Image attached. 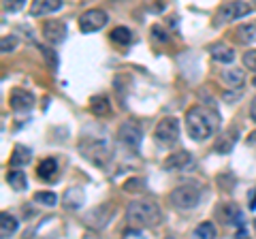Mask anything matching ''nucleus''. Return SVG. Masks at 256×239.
Returning <instances> with one entry per match:
<instances>
[{
    "label": "nucleus",
    "mask_w": 256,
    "mask_h": 239,
    "mask_svg": "<svg viewBox=\"0 0 256 239\" xmlns=\"http://www.w3.org/2000/svg\"><path fill=\"white\" fill-rule=\"evenodd\" d=\"M248 143H256V130L248 134Z\"/></svg>",
    "instance_id": "f704fd0d"
},
{
    "label": "nucleus",
    "mask_w": 256,
    "mask_h": 239,
    "mask_svg": "<svg viewBox=\"0 0 256 239\" xmlns=\"http://www.w3.org/2000/svg\"><path fill=\"white\" fill-rule=\"evenodd\" d=\"M24 4H26V0H2V6H4V11H9V13H18L24 9Z\"/></svg>",
    "instance_id": "7c9ffc66"
},
{
    "label": "nucleus",
    "mask_w": 256,
    "mask_h": 239,
    "mask_svg": "<svg viewBox=\"0 0 256 239\" xmlns=\"http://www.w3.org/2000/svg\"><path fill=\"white\" fill-rule=\"evenodd\" d=\"M79 152L90 164L98 166L100 171H109L111 162H114V148L107 139L98 137H84L79 141Z\"/></svg>",
    "instance_id": "f03ea898"
},
{
    "label": "nucleus",
    "mask_w": 256,
    "mask_h": 239,
    "mask_svg": "<svg viewBox=\"0 0 256 239\" xmlns=\"http://www.w3.org/2000/svg\"><path fill=\"white\" fill-rule=\"evenodd\" d=\"M58 171H60V166H58V160H56V158H43L36 166V175L43 182H54L58 178Z\"/></svg>",
    "instance_id": "f3484780"
},
{
    "label": "nucleus",
    "mask_w": 256,
    "mask_h": 239,
    "mask_svg": "<svg viewBox=\"0 0 256 239\" xmlns=\"http://www.w3.org/2000/svg\"><path fill=\"white\" fill-rule=\"evenodd\" d=\"M15 47H18V36H2V41H0V50H2V54H11L15 52Z\"/></svg>",
    "instance_id": "c85d7f7f"
},
{
    "label": "nucleus",
    "mask_w": 256,
    "mask_h": 239,
    "mask_svg": "<svg viewBox=\"0 0 256 239\" xmlns=\"http://www.w3.org/2000/svg\"><path fill=\"white\" fill-rule=\"evenodd\" d=\"M43 38L50 45H60L66 38V24L60 20H47L43 22Z\"/></svg>",
    "instance_id": "9d476101"
},
{
    "label": "nucleus",
    "mask_w": 256,
    "mask_h": 239,
    "mask_svg": "<svg viewBox=\"0 0 256 239\" xmlns=\"http://www.w3.org/2000/svg\"><path fill=\"white\" fill-rule=\"evenodd\" d=\"M86 203V192H84V188H79V186H70L64 190V194H62V207L66 212H77V210H82Z\"/></svg>",
    "instance_id": "f8f14e48"
},
{
    "label": "nucleus",
    "mask_w": 256,
    "mask_h": 239,
    "mask_svg": "<svg viewBox=\"0 0 256 239\" xmlns=\"http://www.w3.org/2000/svg\"><path fill=\"white\" fill-rule=\"evenodd\" d=\"M192 162V156L188 150H180V152H171L169 156L164 158L162 162V169L164 171H178V169H184V166H188Z\"/></svg>",
    "instance_id": "4468645a"
},
{
    "label": "nucleus",
    "mask_w": 256,
    "mask_h": 239,
    "mask_svg": "<svg viewBox=\"0 0 256 239\" xmlns=\"http://www.w3.org/2000/svg\"><path fill=\"white\" fill-rule=\"evenodd\" d=\"M242 60H244V66H246L248 70H252V73L256 75V50H250V52H246Z\"/></svg>",
    "instance_id": "c756f323"
},
{
    "label": "nucleus",
    "mask_w": 256,
    "mask_h": 239,
    "mask_svg": "<svg viewBox=\"0 0 256 239\" xmlns=\"http://www.w3.org/2000/svg\"><path fill=\"white\" fill-rule=\"evenodd\" d=\"M250 118H252V122L256 124V96H254L252 102H250Z\"/></svg>",
    "instance_id": "72a5a7b5"
},
{
    "label": "nucleus",
    "mask_w": 256,
    "mask_h": 239,
    "mask_svg": "<svg viewBox=\"0 0 256 239\" xmlns=\"http://www.w3.org/2000/svg\"><path fill=\"white\" fill-rule=\"evenodd\" d=\"M18 228H20V222L15 216H11V214H2L0 216V237H11L18 233Z\"/></svg>",
    "instance_id": "4be33fe9"
},
{
    "label": "nucleus",
    "mask_w": 256,
    "mask_h": 239,
    "mask_svg": "<svg viewBox=\"0 0 256 239\" xmlns=\"http://www.w3.org/2000/svg\"><path fill=\"white\" fill-rule=\"evenodd\" d=\"M143 188H146V180L143 178H130V180H126L122 186L124 192H141Z\"/></svg>",
    "instance_id": "bb28decb"
},
{
    "label": "nucleus",
    "mask_w": 256,
    "mask_h": 239,
    "mask_svg": "<svg viewBox=\"0 0 256 239\" xmlns=\"http://www.w3.org/2000/svg\"><path fill=\"white\" fill-rule=\"evenodd\" d=\"M250 210H256V192L252 194V201H250Z\"/></svg>",
    "instance_id": "c9c22d12"
},
{
    "label": "nucleus",
    "mask_w": 256,
    "mask_h": 239,
    "mask_svg": "<svg viewBox=\"0 0 256 239\" xmlns=\"http://www.w3.org/2000/svg\"><path fill=\"white\" fill-rule=\"evenodd\" d=\"M60 6H62V0H32L28 13L32 18H43V15L56 13Z\"/></svg>",
    "instance_id": "dca6fc26"
},
{
    "label": "nucleus",
    "mask_w": 256,
    "mask_h": 239,
    "mask_svg": "<svg viewBox=\"0 0 256 239\" xmlns=\"http://www.w3.org/2000/svg\"><path fill=\"white\" fill-rule=\"evenodd\" d=\"M6 182H9V186L13 190H24L28 186V178H26V173H24L22 169H13L6 173Z\"/></svg>",
    "instance_id": "5701e85b"
},
{
    "label": "nucleus",
    "mask_w": 256,
    "mask_h": 239,
    "mask_svg": "<svg viewBox=\"0 0 256 239\" xmlns=\"http://www.w3.org/2000/svg\"><path fill=\"white\" fill-rule=\"evenodd\" d=\"M252 13V6L244 2V0H230V2H224L218 9V18H216V24H228L235 20H242L246 15Z\"/></svg>",
    "instance_id": "6e6552de"
},
{
    "label": "nucleus",
    "mask_w": 256,
    "mask_h": 239,
    "mask_svg": "<svg viewBox=\"0 0 256 239\" xmlns=\"http://www.w3.org/2000/svg\"><path fill=\"white\" fill-rule=\"evenodd\" d=\"M126 218L132 226L152 228V226L160 224L162 212H160L158 203H154V201H132L126 210Z\"/></svg>",
    "instance_id": "7ed1b4c3"
},
{
    "label": "nucleus",
    "mask_w": 256,
    "mask_h": 239,
    "mask_svg": "<svg viewBox=\"0 0 256 239\" xmlns=\"http://www.w3.org/2000/svg\"><path fill=\"white\" fill-rule=\"evenodd\" d=\"M186 130L190 139L194 141H207L220 130V116L212 107L194 105L186 111Z\"/></svg>",
    "instance_id": "f257e3e1"
},
{
    "label": "nucleus",
    "mask_w": 256,
    "mask_h": 239,
    "mask_svg": "<svg viewBox=\"0 0 256 239\" xmlns=\"http://www.w3.org/2000/svg\"><path fill=\"white\" fill-rule=\"evenodd\" d=\"M111 41H114L116 45H130L132 43V32L128 30L126 26H118L111 30Z\"/></svg>",
    "instance_id": "b1692460"
},
{
    "label": "nucleus",
    "mask_w": 256,
    "mask_h": 239,
    "mask_svg": "<svg viewBox=\"0 0 256 239\" xmlns=\"http://www.w3.org/2000/svg\"><path fill=\"white\" fill-rule=\"evenodd\" d=\"M107 13L100 11V9H90L79 15V30H82L84 34H92V32H98L107 26Z\"/></svg>",
    "instance_id": "1a4fd4ad"
},
{
    "label": "nucleus",
    "mask_w": 256,
    "mask_h": 239,
    "mask_svg": "<svg viewBox=\"0 0 256 239\" xmlns=\"http://www.w3.org/2000/svg\"><path fill=\"white\" fill-rule=\"evenodd\" d=\"M116 212H118V207L114 203H100V205H96L94 210H90L84 216V224L88 228H94V230H102L111 220H114L116 216Z\"/></svg>",
    "instance_id": "39448f33"
},
{
    "label": "nucleus",
    "mask_w": 256,
    "mask_h": 239,
    "mask_svg": "<svg viewBox=\"0 0 256 239\" xmlns=\"http://www.w3.org/2000/svg\"><path fill=\"white\" fill-rule=\"evenodd\" d=\"M237 139H239V134H237V130H226V132H220L218 137H216V141H214V152L216 154H228L230 150L235 148V143H237Z\"/></svg>",
    "instance_id": "2eb2a0df"
},
{
    "label": "nucleus",
    "mask_w": 256,
    "mask_h": 239,
    "mask_svg": "<svg viewBox=\"0 0 256 239\" xmlns=\"http://www.w3.org/2000/svg\"><path fill=\"white\" fill-rule=\"evenodd\" d=\"M178 139H180V120L173 116L162 118L154 128V141L158 146L166 148V146H173Z\"/></svg>",
    "instance_id": "423d86ee"
},
{
    "label": "nucleus",
    "mask_w": 256,
    "mask_h": 239,
    "mask_svg": "<svg viewBox=\"0 0 256 239\" xmlns=\"http://www.w3.org/2000/svg\"><path fill=\"white\" fill-rule=\"evenodd\" d=\"M30 160H32L30 148H26V146H15L13 148V154L9 158V166H11V169H22V166H26Z\"/></svg>",
    "instance_id": "6ab92c4d"
},
{
    "label": "nucleus",
    "mask_w": 256,
    "mask_h": 239,
    "mask_svg": "<svg viewBox=\"0 0 256 239\" xmlns=\"http://www.w3.org/2000/svg\"><path fill=\"white\" fill-rule=\"evenodd\" d=\"M118 141L122 143L124 148L132 150V152H139L141 141H143L141 126L134 122V120H126V122H122L120 124V128H118Z\"/></svg>",
    "instance_id": "0eeeda50"
},
{
    "label": "nucleus",
    "mask_w": 256,
    "mask_h": 239,
    "mask_svg": "<svg viewBox=\"0 0 256 239\" xmlns=\"http://www.w3.org/2000/svg\"><path fill=\"white\" fill-rule=\"evenodd\" d=\"M254 230H256V220H254Z\"/></svg>",
    "instance_id": "e433bc0d"
},
{
    "label": "nucleus",
    "mask_w": 256,
    "mask_h": 239,
    "mask_svg": "<svg viewBox=\"0 0 256 239\" xmlns=\"http://www.w3.org/2000/svg\"><path fill=\"white\" fill-rule=\"evenodd\" d=\"M254 2H256V0H254Z\"/></svg>",
    "instance_id": "4c0bfd02"
},
{
    "label": "nucleus",
    "mask_w": 256,
    "mask_h": 239,
    "mask_svg": "<svg viewBox=\"0 0 256 239\" xmlns=\"http://www.w3.org/2000/svg\"><path fill=\"white\" fill-rule=\"evenodd\" d=\"M210 56L216 62H220V64H230V62L235 60V52L230 50L228 45H224V43L210 45Z\"/></svg>",
    "instance_id": "a211bd4d"
},
{
    "label": "nucleus",
    "mask_w": 256,
    "mask_h": 239,
    "mask_svg": "<svg viewBox=\"0 0 256 239\" xmlns=\"http://www.w3.org/2000/svg\"><path fill=\"white\" fill-rule=\"evenodd\" d=\"M235 38L242 45H252L256 43V20L248 22V24H242L237 30H235Z\"/></svg>",
    "instance_id": "aec40b11"
},
{
    "label": "nucleus",
    "mask_w": 256,
    "mask_h": 239,
    "mask_svg": "<svg viewBox=\"0 0 256 239\" xmlns=\"http://www.w3.org/2000/svg\"><path fill=\"white\" fill-rule=\"evenodd\" d=\"M220 79L230 88V90H242L246 86V70L239 68V66H226L220 73Z\"/></svg>",
    "instance_id": "ddd939ff"
},
{
    "label": "nucleus",
    "mask_w": 256,
    "mask_h": 239,
    "mask_svg": "<svg viewBox=\"0 0 256 239\" xmlns=\"http://www.w3.org/2000/svg\"><path fill=\"white\" fill-rule=\"evenodd\" d=\"M205 196V188L201 184H194V182H186V184H180L175 186L171 192H169V201L173 207H178V210H194V207L201 205Z\"/></svg>",
    "instance_id": "20e7f679"
},
{
    "label": "nucleus",
    "mask_w": 256,
    "mask_h": 239,
    "mask_svg": "<svg viewBox=\"0 0 256 239\" xmlns=\"http://www.w3.org/2000/svg\"><path fill=\"white\" fill-rule=\"evenodd\" d=\"M90 111L96 116V118H107L111 116V100L107 96H102V94H98V96H92L90 98Z\"/></svg>",
    "instance_id": "412c9836"
},
{
    "label": "nucleus",
    "mask_w": 256,
    "mask_h": 239,
    "mask_svg": "<svg viewBox=\"0 0 256 239\" xmlns=\"http://www.w3.org/2000/svg\"><path fill=\"white\" fill-rule=\"evenodd\" d=\"M38 50H41V54H43V58L47 60V66H50L52 70H56L58 68V54H56L52 47H47V45H41L38 47Z\"/></svg>",
    "instance_id": "cd10ccee"
},
{
    "label": "nucleus",
    "mask_w": 256,
    "mask_h": 239,
    "mask_svg": "<svg viewBox=\"0 0 256 239\" xmlns=\"http://www.w3.org/2000/svg\"><path fill=\"white\" fill-rule=\"evenodd\" d=\"M9 105L13 111H18V114H26V111L34 107V96H32L30 92L22 90V88H13L9 94Z\"/></svg>",
    "instance_id": "9b49d317"
},
{
    "label": "nucleus",
    "mask_w": 256,
    "mask_h": 239,
    "mask_svg": "<svg viewBox=\"0 0 256 239\" xmlns=\"http://www.w3.org/2000/svg\"><path fill=\"white\" fill-rule=\"evenodd\" d=\"M216 235H218V228H216V224L212 220H205L201 222L196 228H194V237H201V239H214Z\"/></svg>",
    "instance_id": "393cba45"
},
{
    "label": "nucleus",
    "mask_w": 256,
    "mask_h": 239,
    "mask_svg": "<svg viewBox=\"0 0 256 239\" xmlns=\"http://www.w3.org/2000/svg\"><path fill=\"white\" fill-rule=\"evenodd\" d=\"M34 201L38 205H45V207H54L56 203H58V194L56 192H50V190H41V192L34 194Z\"/></svg>",
    "instance_id": "a878e982"
},
{
    "label": "nucleus",
    "mask_w": 256,
    "mask_h": 239,
    "mask_svg": "<svg viewBox=\"0 0 256 239\" xmlns=\"http://www.w3.org/2000/svg\"><path fill=\"white\" fill-rule=\"evenodd\" d=\"M124 237H141L139 226H137V228H126V230H124Z\"/></svg>",
    "instance_id": "473e14b6"
},
{
    "label": "nucleus",
    "mask_w": 256,
    "mask_h": 239,
    "mask_svg": "<svg viewBox=\"0 0 256 239\" xmlns=\"http://www.w3.org/2000/svg\"><path fill=\"white\" fill-rule=\"evenodd\" d=\"M152 32H154V38H160V41H162V43L169 41V34H166V32H164V30L160 28V26H154V28H152Z\"/></svg>",
    "instance_id": "2f4dec72"
}]
</instances>
